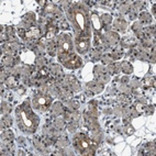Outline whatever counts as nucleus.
<instances>
[{
  "label": "nucleus",
  "mask_w": 156,
  "mask_h": 156,
  "mask_svg": "<svg viewBox=\"0 0 156 156\" xmlns=\"http://www.w3.org/2000/svg\"><path fill=\"white\" fill-rule=\"evenodd\" d=\"M91 21H92V24H94V27H95L96 30H99L100 27H101V23H100V20H99V17H98L96 13H92Z\"/></svg>",
  "instance_id": "7"
},
{
  "label": "nucleus",
  "mask_w": 156,
  "mask_h": 156,
  "mask_svg": "<svg viewBox=\"0 0 156 156\" xmlns=\"http://www.w3.org/2000/svg\"><path fill=\"white\" fill-rule=\"evenodd\" d=\"M51 102V98L45 97V96H40V97L36 98V103L39 107H42V108H46L48 107Z\"/></svg>",
  "instance_id": "4"
},
{
  "label": "nucleus",
  "mask_w": 156,
  "mask_h": 156,
  "mask_svg": "<svg viewBox=\"0 0 156 156\" xmlns=\"http://www.w3.org/2000/svg\"><path fill=\"white\" fill-rule=\"evenodd\" d=\"M73 16H74V20H75L76 27L78 28V30L80 31L81 33H84L83 35L85 37L89 36V27H88V22L86 21V17H85L84 11L81 10L79 7H75L73 10Z\"/></svg>",
  "instance_id": "2"
},
{
  "label": "nucleus",
  "mask_w": 156,
  "mask_h": 156,
  "mask_svg": "<svg viewBox=\"0 0 156 156\" xmlns=\"http://www.w3.org/2000/svg\"><path fill=\"white\" fill-rule=\"evenodd\" d=\"M19 117L21 124H23V126H24V130H28L30 132L35 130L36 126H37V119L30 109V107L23 105L19 109Z\"/></svg>",
  "instance_id": "1"
},
{
  "label": "nucleus",
  "mask_w": 156,
  "mask_h": 156,
  "mask_svg": "<svg viewBox=\"0 0 156 156\" xmlns=\"http://www.w3.org/2000/svg\"><path fill=\"white\" fill-rule=\"evenodd\" d=\"M76 146H77V150H79V152L81 154H87V155H91L89 150H94V148H91L89 140L84 136L76 140Z\"/></svg>",
  "instance_id": "3"
},
{
  "label": "nucleus",
  "mask_w": 156,
  "mask_h": 156,
  "mask_svg": "<svg viewBox=\"0 0 156 156\" xmlns=\"http://www.w3.org/2000/svg\"><path fill=\"white\" fill-rule=\"evenodd\" d=\"M70 50H72V43H70V39L62 41V53L68 54L70 52Z\"/></svg>",
  "instance_id": "6"
},
{
  "label": "nucleus",
  "mask_w": 156,
  "mask_h": 156,
  "mask_svg": "<svg viewBox=\"0 0 156 156\" xmlns=\"http://www.w3.org/2000/svg\"><path fill=\"white\" fill-rule=\"evenodd\" d=\"M89 48V41L88 40H81L77 43V48L80 53H85Z\"/></svg>",
  "instance_id": "5"
}]
</instances>
